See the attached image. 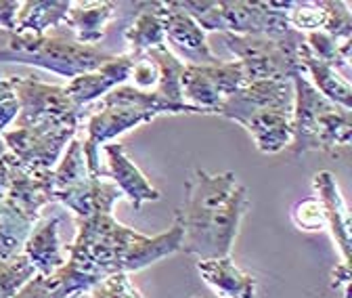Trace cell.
Returning a JSON list of instances; mask_svg holds the SVG:
<instances>
[{
	"label": "cell",
	"instance_id": "cell-1",
	"mask_svg": "<svg viewBox=\"0 0 352 298\" xmlns=\"http://www.w3.org/2000/svg\"><path fill=\"white\" fill-rule=\"evenodd\" d=\"M76 240L65 248L67 263L44 277L51 298H72L91 292L105 277L135 273L151 263L181 252V227L174 225L160 235H143L122 225L111 206H101L93 215L76 219Z\"/></svg>",
	"mask_w": 352,
	"mask_h": 298
},
{
	"label": "cell",
	"instance_id": "cell-2",
	"mask_svg": "<svg viewBox=\"0 0 352 298\" xmlns=\"http://www.w3.org/2000/svg\"><path fill=\"white\" fill-rule=\"evenodd\" d=\"M248 206V189L235 173L210 175L195 168L185 181V202L174 210L172 221L183 233L181 252L197 261L229 257Z\"/></svg>",
	"mask_w": 352,
	"mask_h": 298
},
{
	"label": "cell",
	"instance_id": "cell-3",
	"mask_svg": "<svg viewBox=\"0 0 352 298\" xmlns=\"http://www.w3.org/2000/svg\"><path fill=\"white\" fill-rule=\"evenodd\" d=\"M111 57L99 47L80 45L72 32H65V25L40 36L0 30V63L34 65L74 80L101 67Z\"/></svg>",
	"mask_w": 352,
	"mask_h": 298
},
{
	"label": "cell",
	"instance_id": "cell-4",
	"mask_svg": "<svg viewBox=\"0 0 352 298\" xmlns=\"http://www.w3.org/2000/svg\"><path fill=\"white\" fill-rule=\"evenodd\" d=\"M292 153L302 156L306 151H325L340 156V151L348 149L352 141V111L325 99L304 72L292 76Z\"/></svg>",
	"mask_w": 352,
	"mask_h": 298
},
{
	"label": "cell",
	"instance_id": "cell-5",
	"mask_svg": "<svg viewBox=\"0 0 352 298\" xmlns=\"http://www.w3.org/2000/svg\"><path fill=\"white\" fill-rule=\"evenodd\" d=\"M176 7L189 13L199 28L218 34H235V36H267L279 38L285 36L292 28L287 21V13L275 9L273 3H225V0H185L176 3Z\"/></svg>",
	"mask_w": 352,
	"mask_h": 298
},
{
	"label": "cell",
	"instance_id": "cell-6",
	"mask_svg": "<svg viewBox=\"0 0 352 298\" xmlns=\"http://www.w3.org/2000/svg\"><path fill=\"white\" fill-rule=\"evenodd\" d=\"M220 40L241 65L245 84L258 80H292L296 72H304L298 61V47L304 42V34L296 30L279 38L220 34Z\"/></svg>",
	"mask_w": 352,
	"mask_h": 298
},
{
	"label": "cell",
	"instance_id": "cell-7",
	"mask_svg": "<svg viewBox=\"0 0 352 298\" xmlns=\"http://www.w3.org/2000/svg\"><path fill=\"white\" fill-rule=\"evenodd\" d=\"M19 99V114L15 129H34V126H55V129H78L82 120V107H78L65 87L42 82L36 76H11L9 78Z\"/></svg>",
	"mask_w": 352,
	"mask_h": 298
},
{
	"label": "cell",
	"instance_id": "cell-8",
	"mask_svg": "<svg viewBox=\"0 0 352 298\" xmlns=\"http://www.w3.org/2000/svg\"><path fill=\"white\" fill-rule=\"evenodd\" d=\"M245 87V76L237 61H220L214 65H189L181 78L183 101L199 114H216L225 99Z\"/></svg>",
	"mask_w": 352,
	"mask_h": 298
},
{
	"label": "cell",
	"instance_id": "cell-9",
	"mask_svg": "<svg viewBox=\"0 0 352 298\" xmlns=\"http://www.w3.org/2000/svg\"><path fill=\"white\" fill-rule=\"evenodd\" d=\"M78 129H55V126H34L0 133L7 151L21 164L34 170H53Z\"/></svg>",
	"mask_w": 352,
	"mask_h": 298
},
{
	"label": "cell",
	"instance_id": "cell-10",
	"mask_svg": "<svg viewBox=\"0 0 352 298\" xmlns=\"http://www.w3.org/2000/svg\"><path fill=\"white\" fill-rule=\"evenodd\" d=\"M157 116L139 107L130 105H107V107H97L86 122V139L82 141L86 166L91 177H101L103 168L99 160V149L101 145H107L122 133L135 129L139 124L151 122Z\"/></svg>",
	"mask_w": 352,
	"mask_h": 298
},
{
	"label": "cell",
	"instance_id": "cell-11",
	"mask_svg": "<svg viewBox=\"0 0 352 298\" xmlns=\"http://www.w3.org/2000/svg\"><path fill=\"white\" fill-rule=\"evenodd\" d=\"M9 168V191L5 200L17 208L30 221L40 219V210L55 202L53 191V170H34L21 164L9 151L3 156Z\"/></svg>",
	"mask_w": 352,
	"mask_h": 298
},
{
	"label": "cell",
	"instance_id": "cell-12",
	"mask_svg": "<svg viewBox=\"0 0 352 298\" xmlns=\"http://www.w3.org/2000/svg\"><path fill=\"white\" fill-rule=\"evenodd\" d=\"M260 109H285L294 111L292 80H258L241 87L235 95L223 101L216 109L218 116L241 124L248 116Z\"/></svg>",
	"mask_w": 352,
	"mask_h": 298
},
{
	"label": "cell",
	"instance_id": "cell-13",
	"mask_svg": "<svg viewBox=\"0 0 352 298\" xmlns=\"http://www.w3.org/2000/svg\"><path fill=\"white\" fill-rule=\"evenodd\" d=\"M160 15L164 23V34L170 47L179 53L181 61L189 65H214L220 59L212 53L208 45V36L199 28V23L176 7V3H160Z\"/></svg>",
	"mask_w": 352,
	"mask_h": 298
},
{
	"label": "cell",
	"instance_id": "cell-14",
	"mask_svg": "<svg viewBox=\"0 0 352 298\" xmlns=\"http://www.w3.org/2000/svg\"><path fill=\"white\" fill-rule=\"evenodd\" d=\"M103 151L107 168H103L101 179L111 181L120 189L122 198H128V202L135 206V210H141L145 202H157L162 198V193L141 173V168L130 160L122 143H107L103 145Z\"/></svg>",
	"mask_w": 352,
	"mask_h": 298
},
{
	"label": "cell",
	"instance_id": "cell-15",
	"mask_svg": "<svg viewBox=\"0 0 352 298\" xmlns=\"http://www.w3.org/2000/svg\"><path fill=\"white\" fill-rule=\"evenodd\" d=\"M132 63H135V57L130 53L113 55L101 67L69 80L65 84V91H67L69 99L78 107L84 109V105L93 103L97 99H103L109 91L126 84L130 78V72H132Z\"/></svg>",
	"mask_w": 352,
	"mask_h": 298
},
{
	"label": "cell",
	"instance_id": "cell-16",
	"mask_svg": "<svg viewBox=\"0 0 352 298\" xmlns=\"http://www.w3.org/2000/svg\"><path fill=\"white\" fill-rule=\"evenodd\" d=\"M313 187L317 200L323 206L325 223L331 231V237L342 254V263L350 265V212L340 193V187L329 170H321L313 177Z\"/></svg>",
	"mask_w": 352,
	"mask_h": 298
},
{
	"label": "cell",
	"instance_id": "cell-17",
	"mask_svg": "<svg viewBox=\"0 0 352 298\" xmlns=\"http://www.w3.org/2000/svg\"><path fill=\"white\" fill-rule=\"evenodd\" d=\"M59 217H51L36 225L30 233V237L23 244L21 254L32 263L36 269V275L49 277L55 271H59L67 263V254L59 240Z\"/></svg>",
	"mask_w": 352,
	"mask_h": 298
},
{
	"label": "cell",
	"instance_id": "cell-18",
	"mask_svg": "<svg viewBox=\"0 0 352 298\" xmlns=\"http://www.w3.org/2000/svg\"><path fill=\"white\" fill-rule=\"evenodd\" d=\"M118 9L120 5L111 3V0H103V3H99V0L72 3L65 19V28H69V32L80 45L95 47L97 42L105 38L107 25L118 17Z\"/></svg>",
	"mask_w": 352,
	"mask_h": 298
},
{
	"label": "cell",
	"instance_id": "cell-19",
	"mask_svg": "<svg viewBox=\"0 0 352 298\" xmlns=\"http://www.w3.org/2000/svg\"><path fill=\"white\" fill-rule=\"evenodd\" d=\"M292 114L285 109H260L241 120V126L262 153H277L292 143Z\"/></svg>",
	"mask_w": 352,
	"mask_h": 298
},
{
	"label": "cell",
	"instance_id": "cell-20",
	"mask_svg": "<svg viewBox=\"0 0 352 298\" xmlns=\"http://www.w3.org/2000/svg\"><path fill=\"white\" fill-rule=\"evenodd\" d=\"M197 271L201 279L223 298H254L256 279L239 269L231 257L197 261Z\"/></svg>",
	"mask_w": 352,
	"mask_h": 298
},
{
	"label": "cell",
	"instance_id": "cell-21",
	"mask_svg": "<svg viewBox=\"0 0 352 298\" xmlns=\"http://www.w3.org/2000/svg\"><path fill=\"white\" fill-rule=\"evenodd\" d=\"M298 61L304 70V74H308L313 87L331 103L350 109L352 107V87L350 80H344L331 65H327L325 61L317 59L311 51H308L306 42L298 47Z\"/></svg>",
	"mask_w": 352,
	"mask_h": 298
},
{
	"label": "cell",
	"instance_id": "cell-22",
	"mask_svg": "<svg viewBox=\"0 0 352 298\" xmlns=\"http://www.w3.org/2000/svg\"><path fill=\"white\" fill-rule=\"evenodd\" d=\"M72 0H25L15 19L17 34H47L65 25Z\"/></svg>",
	"mask_w": 352,
	"mask_h": 298
},
{
	"label": "cell",
	"instance_id": "cell-23",
	"mask_svg": "<svg viewBox=\"0 0 352 298\" xmlns=\"http://www.w3.org/2000/svg\"><path fill=\"white\" fill-rule=\"evenodd\" d=\"M143 7H145V11H141L135 17V21H132L124 32L128 53L132 57L145 55L157 47H166V34H164V23H162V15H160V3H147Z\"/></svg>",
	"mask_w": 352,
	"mask_h": 298
},
{
	"label": "cell",
	"instance_id": "cell-24",
	"mask_svg": "<svg viewBox=\"0 0 352 298\" xmlns=\"http://www.w3.org/2000/svg\"><path fill=\"white\" fill-rule=\"evenodd\" d=\"M149 59L155 61L157 65V84H155V93L176 105H187L183 101V89H181V78L185 72V61H181L176 57L168 45L166 47H157L151 49L149 53H145Z\"/></svg>",
	"mask_w": 352,
	"mask_h": 298
},
{
	"label": "cell",
	"instance_id": "cell-25",
	"mask_svg": "<svg viewBox=\"0 0 352 298\" xmlns=\"http://www.w3.org/2000/svg\"><path fill=\"white\" fill-rule=\"evenodd\" d=\"M304 42L308 51L317 59L331 65L344 80L350 78V51L352 40H336L325 32H308L304 34Z\"/></svg>",
	"mask_w": 352,
	"mask_h": 298
},
{
	"label": "cell",
	"instance_id": "cell-26",
	"mask_svg": "<svg viewBox=\"0 0 352 298\" xmlns=\"http://www.w3.org/2000/svg\"><path fill=\"white\" fill-rule=\"evenodd\" d=\"M32 277H36V269L23 254L0 257V298H15Z\"/></svg>",
	"mask_w": 352,
	"mask_h": 298
},
{
	"label": "cell",
	"instance_id": "cell-27",
	"mask_svg": "<svg viewBox=\"0 0 352 298\" xmlns=\"http://www.w3.org/2000/svg\"><path fill=\"white\" fill-rule=\"evenodd\" d=\"M292 219L296 227H300L302 231H321L323 227H327L323 206L315 195L298 202L292 212Z\"/></svg>",
	"mask_w": 352,
	"mask_h": 298
},
{
	"label": "cell",
	"instance_id": "cell-28",
	"mask_svg": "<svg viewBox=\"0 0 352 298\" xmlns=\"http://www.w3.org/2000/svg\"><path fill=\"white\" fill-rule=\"evenodd\" d=\"M93 298H143L141 290L130 279V273H116L105 277L91 290Z\"/></svg>",
	"mask_w": 352,
	"mask_h": 298
},
{
	"label": "cell",
	"instance_id": "cell-29",
	"mask_svg": "<svg viewBox=\"0 0 352 298\" xmlns=\"http://www.w3.org/2000/svg\"><path fill=\"white\" fill-rule=\"evenodd\" d=\"M19 114V99L9 78L0 74V133H5Z\"/></svg>",
	"mask_w": 352,
	"mask_h": 298
},
{
	"label": "cell",
	"instance_id": "cell-30",
	"mask_svg": "<svg viewBox=\"0 0 352 298\" xmlns=\"http://www.w3.org/2000/svg\"><path fill=\"white\" fill-rule=\"evenodd\" d=\"M130 78H135V89H139V91H153L155 84H157V65H155V61L149 59L147 55L135 57Z\"/></svg>",
	"mask_w": 352,
	"mask_h": 298
},
{
	"label": "cell",
	"instance_id": "cell-31",
	"mask_svg": "<svg viewBox=\"0 0 352 298\" xmlns=\"http://www.w3.org/2000/svg\"><path fill=\"white\" fill-rule=\"evenodd\" d=\"M19 0H0V30L15 32V19L19 13Z\"/></svg>",
	"mask_w": 352,
	"mask_h": 298
},
{
	"label": "cell",
	"instance_id": "cell-32",
	"mask_svg": "<svg viewBox=\"0 0 352 298\" xmlns=\"http://www.w3.org/2000/svg\"><path fill=\"white\" fill-rule=\"evenodd\" d=\"M15 298H51V292H49V286L44 281V277L36 275L17 292Z\"/></svg>",
	"mask_w": 352,
	"mask_h": 298
},
{
	"label": "cell",
	"instance_id": "cell-33",
	"mask_svg": "<svg viewBox=\"0 0 352 298\" xmlns=\"http://www.w3.org/2000/svg\"><path fill=\"white\" fill-rule=\"evenodd\" d=\"M331 288L342 290V296L350 298V265L340 263L331 269Z\"/></svg>",
	"mask_w": 352,
	"mask_h": 298
},
{
	"label": "cell",
	"instance_id": "cell-34",
	"mask_svg": "<svg viewBox=\"0 0 352 298\" xmlns=\"http://www.w3.org/2000/svg\"><path fill=\"white\" fill-rule=\"evenodd\" d=\"M9 191V168L5 158H0V200H3Z\"/></svg>",
	"mask_w": 352,
	"mask_h": 298
},
{
	"label": "cell",
	"instance_id": "cell-35",
	"mask_svg": "<svg viewBox=\"0 0 352 298\" xmlns=\"http://www.w3.org/2000/svg\"><path fill=\"white\" fill-rule=\"evenodd\" d=\"M7 153V145H5V141H3V137H0V158H3Z\"/></svg>",
	"mask_w": 352,
	"mask_h": 298
}]
</instances>
